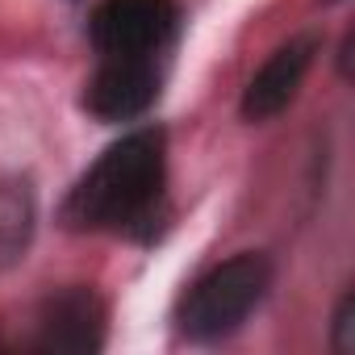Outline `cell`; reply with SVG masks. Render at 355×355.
Segmentation results:
<instances>
[{"label":"cell","instance_id":"2","mask_svg":"<svg viewBox=\"0 0 355 355\" xmlns=\"http://www.w3.org/2000/svg\"><path fill=\"white\" fill-rule=\"evenodd\" d=\"M268 284H272V268L263 255L255 251L234 255L209 268L201 280H193V288L175 309V322L189 338H222L247 322V313L263 301Z\"/></svg>","mask_w":355,"mask_h":355},{"label":"cell","instance_id":"4","mask_svg":"<svg viewBox=\"0 0 355 355\" xmlns=\"http://www.w3.org/2000/svg\"><path fill=\"white\" fill-rule=\"evenodd\" d=\"M318 55V42L313 38H297V42H284L247 84L243 92V117L247 121H268L276 117L280 109H288V101L297 96L309 63Z\"/></svg>","mask_w":355,"mask_h":355},{"label":"cell","instance_id":"7","mask_svg":"<svg viewBox=\"0 0 355 355\" xmlns=\"http://www.w3.org/2000/svg\"><path fill=\"white\" fill-rule=\"evenodd\" d=\"M351 318H355V301L347 297V301L338 305V313H334V326H338L334 347H338V351H351V347H355V322H351Z\"/></svg>","mask_w":355,"mask_h":355},{"label":"cell","instance_id":"1","mask_svg":"<svg viewBox=\"0 0 355 355\" xmlns=\"http://www.w3.org/2000/svg\"><path fill=\"white\" fill-rule=\"evenodd\" d=\"M167 150L159 130H134L113 142L67 197V222L80 230H134L159 209Z\"/></svg>","mask_w":355,"mask_h":355},{"label":"cell","instance_id":"5","mask_svg":"<svg viewBox=\"0 0 355 355\" xmlns=\"http://www.w3.org/2000/svg\"><path fill=\"white\" fill-rule=\"evenodd\" d=\"M159 92V67H142V63H96L84 105L105 117V121H130L138 117Z\"/></svg>","mask_w":355,"mask_h":355},{"label":"cell","instance_id":"3","mask_svg":"<svg viewBox=\"0 0 355 355\" xmlns=\"http://www.w3.org/2000/svg\"><path fill=\"white\" fill-rule=\"evenodd\" d=\"M175 0H101L92 13V46L105 63L159 67L175 38Z\"/></svg>","mask_w":355,"mask_h":355},{"label":"cell","instance_id":"6","mask_svg":"<svg viewBox=\"0 0 355 355\" xmlns=\"http://www.w3.org/2000/svg\"><path fill=\"white\" fill-rule=\"evenodd\" d=\"M101 301L84 288L59 293L46 313H42V347H63V351H88L101 343Z\"/></svg>","mask_w":355,"mask_h":355}]
</instances>
